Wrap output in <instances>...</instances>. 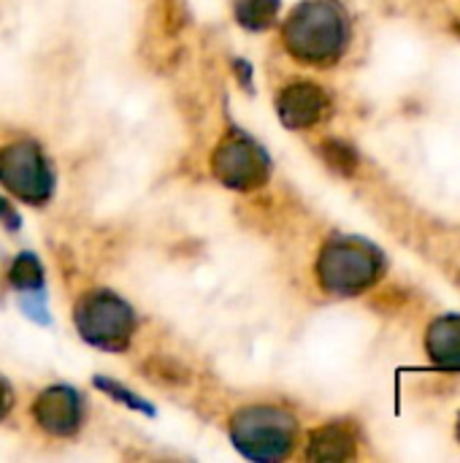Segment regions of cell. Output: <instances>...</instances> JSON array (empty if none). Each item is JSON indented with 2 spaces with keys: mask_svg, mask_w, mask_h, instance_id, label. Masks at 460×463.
Segmentation results:
<instances>
[{
  "mask_svg": "<svg viewBox=\"0 0 460 463\" xmlns=\"http://www.w3.org/2000/svg\"><path fill=\"white\" fill-rule=\"evenodd\" d=\"M282 41L298 62L328 65L347 49L350 19L336 0H304L285 19Z\"/></svg>",
  "mask_w": 460,
  "mask_h": 463,
  "instance_id": "cell-1",
  "label": "cell"
},
{
  "mask_svg": "<svg viewBox=\"0 0 460 463\" xmlns=\"http://www.w3.org/2000/svg\"><path fill=\"white\" fill-rule=\"evenodd\" d=\"M230 442L247 461H282L298 442V420L271 404L241 407L230 415Z\"/></svg>",
  "mask_w": 460,
  "mask_h": 463,
  "instance_id": "cell-2",
  "label": "cell"
},
{
  "mask_svg": "<svg viewBox=\"0 0 460 463\" xmlns=\"http://www.w3.org/2000/svg\"><path fill=\"white\" fill-rule=\"evenodd\" d=\"M385 274L382 252L361 239L328 241L317 258V279L333 296H358Z\"/></svg>",
  "mask_w": 460,
  "mask_h": 463,
  "instance_id": "cell-3",
  "label": "cell"
},
{
  "mask_svg": "<svg viewBox=\"0 0 460 463\" xmlns=\"http://www.w3.org/2000/svg\"><path fill=\"white\" fill-rule=\"evenodd\" d=\"M73 323L79 336L98 350L125 353L133 342L136 312L111 290H89L73 307Z\"/></svg>",
  "mask_w": 460,
  "mask_h": 463,
  "instance_id": "cell-4",
  "label": "cell"
},
{
  "mask_svg": "<svg viewBox=\"0 0 460 463\" xmlns=\"http://www.w3.org/2000/svg\"><path fill=\"white\" fill-rule=\"evenodd\" d=\"M0 184L30 206L52 198L54 174L35 141H14L0 149Z\"/></svg>",
  "mask_w": 460,
  "mask_h": 463,
  "instance_id": "cell-5",
  "label": "cell"
},
{
  "mask_svg": "<svg viewBox=\"0 0 460 463\" xmlns=\"http://www.w3.org/2000/svg\"><path fill=\"white\" fill-rule=\"evenodd\" d=\"M271 171L268 152L249 136L233 133L211 152V174L230 190L249 193L266 184Z\"/></svg>",
  "mask_w": 460,
  "mask_h": 463,
  "instance_id": "cell-6",
  "label": "cell"
},
{
  "mask_svg": "<svg viewBox=\"0 0 460 463\" xmlns=\"http://www.w3.org/2000/svg\"><path fill=\"white\" fill-rule=\"evenodd\" d=\"M33 420L41 431L57 439H68L81 429L84 402L70 385H52L41 391L33 402Z\"/></svg>",
  "mask_w": 460,
  "mask_h": 463,
  "instance_id": "cell-7",
  "label": "cell"
},
{
  "mask_svg": "<svg viewBox=\"0 0 460 463\" xmlns=\"http://www.w3.org/2000/svg\"><path fill=\"white\" fill-rule=\"evenodd\" d=\"M277 111L285 128L304 130L323 119V114L328 111V95L312 81H296L279 92Z\"/></svg>",
  "mask_w": 460,
  "mask_h": 463,
  "instance_id": "cell-8",
  "label": "cell"
},
{
  "mask_svg": "<svg viewBox=\"0 0 460 463\" xmlns=\"http://www.w3.org/2000/svg\"><path fill=\"white\" fill-rule=\"evenodd\" d=\"M426 350L442 369H460V315H445L431 323L426 334Z\"/></svg>",
  "mask_w": 460,
  "mask_h": 463,
  "instance_id": "cell-9",
  "label": "cell"
},
{
  "mask_svg": "<svg viewBox=\"0 0 460 463\" xmlns=\"http://www.w3.org/2000/svg\"><path fill=\"white\" fill-rule=\"evenodd\" d=\"M355 456V437L344 423H328L309 434L306 458L309 461H347Z\"/></svg>",
  "mask_w": 460,
  "mask_h": 463,
  "instance_id": "cell-10",
  "label": "cell"
},
{
  "mask_svg": "<svg viewBox=\"0 0 460 463\" xmlns=\"http://www.w3.org/2000/svg\"><path fill=\"white\" fill-rule=\"evenodd\" d=\"M279 0H236L233 11H236V22L249 30V33H260L268 30L279 14Z\"/></svg>",
  "mask_w": 460,
  "mask_h": 463,
  "instance_id": "cell-11",
  "label": "cell"
},
{
  "mask_svg": "<svg viewBox=\"0 0 460 463\" xmlns=\"http://www.w3.org/2000/svg\"><path fill=\"white\" fill-rule=\"evenodd\" d=\"M8 282L19 290V293H33V290H43L46 285V274L41 260L33 252H22L14 258L11 269H8Z\"/></svg>",
  "mask_w": 460,
  "mask_h": 463,
  "instance_id": "cell-12",
  "label": "cell"
},
{
  "mask_svg": "<svg viewBox=\"0 0 460 463\" xmlns=\"http://www.w3.org/2000/svg\"><path fill=\"white\" fill-rule=\"evenodd\" d=\"M92 385H95L100 393H106L108 399L119 402L122 407H127V410H133V412H141V415H146V418H155V407H152L146 399H141L138 393L127 391L122 383H117V380H108V377L98 374V377L92 380Z\"/></svg>",
  "mask_w": 460,
  "mask_h": 463,
  "instance_id": "cell-13",
  "label": "cell"
},
{
  "mask_svg": "<svg viewBox=\"0 0 460 463\" xmlns=\"http://www.w3.org/2000/svg\"><path fill=\"white\" fill-rule=\"evenodd\" d=\"M320 155H323V160H325L336 174H342V176H352L355 168H358V152H355L347 141H342V138H328V141H323Z\"/></svg>",
  "mask_w": 460,
  "mask_h": 463,
  "instance_id": "cell-14",
  "label": "cell"
},
{
  "mask_svg": "<svg viewBox=\"0 0 460 463\" xmlns=\"http://www.w3.org/2000/svg\"><path fill=\"white\" fill-rule=\"evenodd\" d=\"M146 374L149 380H157V383H165V385H187L190 383V372L176 364L174 358H165V355H155L146 361Z\"/></svg>",
  "mask_w": 460,
  "mask_h": 463,
  "instance_id": "cell-15",
  "label": "cell"
},
{
  "mask_svg": "<svg viewBox=\"0 0 460 463\" xmlns=\"http://www.w3.org/2000/svg\"><path fill=\"white\" fill-rule=\"evenodd\" d=\"M19 307H22V312H24L33 323H38V326H49V323H52V317H49V312H46L43 290L24 293V296L19 298Z\"/></svg>",
  "mask_w": 460,
  "mask_h": 463,
  "instance_id": "cell-16",
  "label": "cell"
},
{
  "mask_svg": "<svg viewBox=\"0 0 460 463\" xmlns=\"http://www.w3.org/2000/svg\"><path fill=\"white\" fill-rule=\"evenodd\" d=\"M0 222H3L8 231H19V225H22L19 214L11 209V203H8L5 198H0Z\"/></svg>",
  "mask_w": 460,
  "mask_h": 463,
  "instance_id": "cell-17",
  "label": "cell"
},
{
  "mask_svg": "<svg viewBox=\"0 0 460 463\" xmlns=\"http://www.w3.org/2000/svg\"><path fill=\"white\" fill-rule=\"evenodd\" d=\"M233 68H236V79H239V84L247 90V92H252L255 87H252V65L247 62V60H236L233 62Z\"/></svg>",
  "mask_w": 460,
  "mask_h": 463,
  "instance_id": "cell-18",
  "label": "cell"
},
{
  "mask_svg": "<svg viewBox=\"0 0 460 463\" xmlns=\"http://www.w3.org/2000/svg\"><path fill=\"white\" fill-rule=\"evenodd\" d=\"M11 407H14V391H11V385L0 377V420L11 412Z\"/></svg>",
  "mask_w": 460,
  "mask_h": 463,
  "instance_id": "cell-19",
  "label": "cell"
},
{
  "mask_svg": "<svg viewBox=\"0 0 460 463\" xmlns=\"http://www.w3.org/2000/svg\"><path fill=\"white\" fill-rule=\"evenodd\" d=\"M458 439H460V420H458Z\"/></svg>",
  "mask_w": 460,
  "mask_h": 463,
  "instance_id": "cell-20",
  "label": "cell"
}]
</instances>
